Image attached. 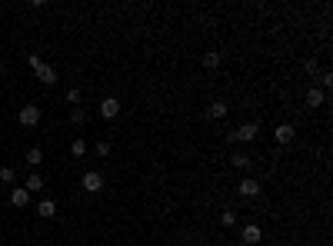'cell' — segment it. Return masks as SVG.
<instances>
[{
    "instance_id": "cell-18",
    "label": "cell",
    "mask_w": 333,
    "mask_h": 246,
    "mask_svg": "<svg viewBox=\"0 0 333 246\" xmlns=\"http://www.w3.org/2000/svg\"><path fill=\"white\" fill-rule=\"evenodd\" d=\"M67 100H70V103H74V107H77V103L83 100V93H80L77 87H70V90H67Z\"/></svg>"
},
{
    "instance_id": "cell-4",
    "label": "cell",
    "mask_w": 333,
    "mask_h": 246,
    "mask_svg": "<svg viewBox=\"0 0 333 246\" xmlns=\"http://www.w3.org/2000/svg\"><path fill=\"white\" fill-rule=\"evenodd\" d=\"M40 123V107H20V126H37Z\"/></svg>"
},
{
    "instance_id": "cell-19",
    "label": "cell",
    "mask_w": 333,
    "mask_h": 246,
    "mask_svg": "<svg viewBox=\"0 0 333 246\" xmlns=\"http://www.w3.org/2000/svg\"><path fill=\"white\" fill-rule=\"evenodd\" d=\"M0 180H3V183H13V180H17L13 167H3V170H0Z\"/></svg>"
},
{
    "instance_id": "cell-11",
    "label": "cell",
    "mask_w": 333,
    "mask_h": 246,
    "mask_svg": "<svg viewBox=\"0 0 333 246\" xmlns=\"http://www.w3.org/2000/svg\"><path fill=\"white\" fill-rule=\"evenodd\" d=\"M37 213H40L44 220H54V216H57V203L54 200H44L40 206H37Z\"/></svg>"
},
{
    "instance_id": "cell-12",
    "label": "cell",
    "mask_w": 333,
    "mask_h": 246,
    "mask_svg": "<svg viewBox=\"0 0 333 246\" xmlns=\"http://www.w3.org/2000/svg\"><path fill=\"white\" fill-rule=\"evenodd\" d=\"M27 163H30V167H40V163H44V150H40V146H30V150H27Z\"/></svg>"
},
{
    "instance_id": "cell-8",
    "label": "cell",
    "mask_w": 333,
    "mask_h": 246,
    "mask_svg": "<svg viewBox=\"0 0 333 246\" xmlns=\"http://www.w3.org/2000/svg\"><path fill=\"white\" fill-rule=\"evenodd\" d=\"M273 140H277V143H290V140H293V126H290V123H280L277 130H273Z\"/></svg>"
},
{
    "instance_id": "cell-24",
    "label": "cell",
    "mask_w": 333,
    "mask_h": 246,
    "mask_svg": "<svg viewBox=\"0 0 333 246\" xmlns=\"http://www.w3.org/2000/svg\"><path fill=\"white\" fill-rule=\"evenodd\" d=\"M0 73H3V60H0Z\"/></svg>"
},
{
    "instance_id": "cell-6",
    "label": "cell",
    "mask_w": 333,
    "mask_h": 246,
    "mask_svg": "<svg viewBox=\"0 0 333 246\" xmlns=\"http://www.w3.org/2000/svg\"><path fill=\"white\" fill-rule=\"evenodd\" d=\"M260 240H263L260 226H256V223H247V226H244V243H247V246H256Z\"/></svg>"
},
{
    "instance_id": "cell-23",
    "label": "cell",
    "mask_w": 333,
    "mask_h": 246,
    "mask_svg": "<svg viewBox=\"0 0 333 246\" xmlns=\"http://www.w3.org/2000/svg\"><path fill=\"white\" fill-rule=\"evenodd\" d=\"M70 120H74V123H83V110H77V107H74V113H70Z\"/></svg>"
},
{
    "instance_id": "cell-1",
    "label": "cell",
    "mask_w": 333,
    "mask_h": 246,
    "mask_svg": "<svg viewBox=\"0 0 333 246\" xmlns=\"http://www.w3.org/2000/svg\"><path fill=\"white\" fill-rule=\"evenodd\" d=\"M80 183H83V190H87V193H100V190H103V177H100L97 170H87Z\"/></svg>"
},
{
    "instance_id": "cell-13",
    "label": "cell",
    "mask_w": 333,
    "mask_h": 246,
    "mask_svg": "<svg viewBox=\"0 0 333 246\" xmlns=\"http://www.w3.org/2000/svg\"><path fill=\"white\" fill-rule=\"evenodd\" d=\"M210 117L213 120H223V117H227V103H220V100L210 103Z\"/></svg>"
},
{
    "instance_id": "cell-17",
    "label": "cell",
    "mask_w": 333,
    "mask_h": 246,
    "mask_svg": "<svg viewBox=\"0 0 333 246\" xmlns=\"http://www.w3.org/2000/svg\"><path fill=\"white\" fill-rule=\"evenodd\" d=\"M70 153H74V157H83V153H87V143H83V140H74V143H70Z\"/></svg>"
},
{
    "instance_id": "cell-3",
    "label": "cell",
    "mask_w": 333,
    "mask_h": 246,
    "mask_svg": "<svg viewBox=\"0 0 333 246\" xmlns=\"http://www.w3.org/2000/svg\"><path fill=\"white\" fill-rule=\"evenodd\" d=\"M117 113H120V100H117V97H107V100H100V117H103V120H113Z\"/></svg>"
},
{
    "instance_id": "cell-9",
    "label": "cell",
    "mask_w": 333,
    "mask_h": 246,
    "mask_svg": "<svg viewBox=\"0 0 333 246\" xmlns=\"http://www.w3.org/2000/svg\"><path fill=\"white\" fill-rule=\"evenodd\" d=\"M23 190H27V193H40V190H44V177H40V173H30L27 183H23Z\"/></svg>"
},
{
    "instance_id": "cell-15",
    "label": "cell",
    "mask_w": 333,
    "mask_h": 246,
    "mask_svg": "<svg viewBox=\"0 0 333 246\" xmlns=\"http://www.w3.org/2000/svg\"><path fill=\"white\" fill-rule=\"evenodd\" d=\"M233 167L247 170V167H250V157H247V153H233Z\"/></svg>"
},
{
    "instance_id": "cell-2",
    "label": "cell",
    "mask_w": 333,
    "mask_h": 246,
    "mask_svg": "<svg viewBox=\"0 0 333 246\" xmlns=\"http://www.w3.org/2000/svg\"><path fill=\"white\" fill-rule=\"evenodd\" d=\"M240 196L244 200H253V196H260V180H253V177H247V180H240Z\"/></svg>"
},
{
    "instance_id": "cell-22",
    "label": "cell",
    "mask_w": 333,
    "mask_h": 246,
    "mask_svg": "<svg viewBox=\"0 0 333 246\" xmlns=\"http://www.w3.org/2000/svg\"><path fill=\"white\" fill-rule=\"evenodd\" d=\"M107 153H110V143H107V140H100V143H97V157H107Z\"/></svg>"
},
{
    "instance_id": "cell-16",
    "label": "cell",
    "mask_w": 333,
    "mask_h": 246,
    "mask_svg": "<svg viewBox=\"0 0 333 246\" xmlns=\"http://www.w3.org/2000/svg\"><path fill=\"white\" fill-rule=\"evenodd\" d=\"M307 103H310V107H320L323 103V90H310V93H307Z\"/></svg>"
},
{
    "instance_id": "cell-14",
    "label": "cell",
    "mask_w": 333,
    "mask_h": 246,
    "mask_svg": "<svg viewBox=\"0 0 333 246\" xmlns=\"http://www.w3.org/2000/svg\"><path fill=\"white\" fill-rule=\"evenodd\" d=\"M203 67L217 70V67H220V54H207V57H203Z\"/></svg>"
},
{
    "instance_id": "cell-7",
    "label": "cell",
    "mask_w": 333,
    "mask_h": 246,
    "mask_svg": "<svg viewBox=\"0 0 333 246\" xmlns=\"http://www.w3.org/2000/svg\"><path fill=\"white\" fill-rule=\"evenodd\" d=\"M10 203H13V206H20V210H23V206L30 203V193L23 190V186H13V190H10Z\"/></svg>"
},
{
    "instance_id": "cell-20",
    "label": "cell",
    "mask_w": 333,
    "mask_h": 246,
    "mask_svg": "<svg viewBox=\"0 0 333 246\" xmlns=\"http://www.w3.org/2000/svg\"><path fill=\"white\" fill-rule=\"evenodd\" d=\"M233 220H237V213H233V210H223L220 213V223L223 226H233Z\"/></svg>"
},
{
    "instance_id": "cell-10",
    "label": "cell",
    "mask_w": 333,
    "mask_h": 246,
    "mask_svg": "<svg viewBox=\"0 0 333 246\" xmlns=\"http://www.w3.org/2000/svg\"><path fill=\"white\" fill-rule=\"evenodd\" d=\"M37 80H40V83H47V87H54V83H57V73H54V67H47V63H44V67L37 70Z\"/></svg>"
},
{
    "instance_id": "cell-5",
    "label": "cell",
    "mask_w": 333,
    "mask_h": 246,
    "mask_svg": "<svg viewBox=\"0 0 333 246\" xmlns=\"http://www.w3.org/2000/svg\"><path fill=\"white\" fill-rule=\"evenodd\" d=\"M253 136H256V123H244V126H240L237 133H230V140H240V143H250Z\"/></svg>"
},
{
    "instance_id": "cell-21",
    "label": "cell",
    "mask_w": 333,
    "mask_h": 246,
    "mask_svg": "<svg viewBox=\"0 0 333 246\" xmlns=\"http://www.w3.org/2000/svg\"><path fill=\"white\" fill-rule=\"evenodd\" d=\"M27 63H30L33 70H40V67H44V60H40V54H30V57H27Z\"/></svg>"
}]
</instances>
